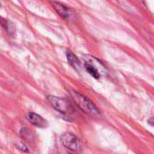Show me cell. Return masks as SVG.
<instances>
[{
    "instance_id": "ba28073f",
    "label": "cell",
    "mask_w": 154,
    "mask_h": 154,
    "mask_svg": "<svg viewBox=\"0 0 154 154\" xmlns=\"http://www.w3.org/2000/svg\"><path fill=\"white\" fill-rule=\"evenodd\" d=\"M20 134H21L22 138L25 141H32L34 138L32 136V132H31L27 128H22L20 131Z\"/></svg>"
},
{
    "instance_id": "52a82bcc",
    "label": "cell",
    "mask_w": 154,
    "mask_h": 154,
    "mask_svg": "<svg viewBox=\"0 0 154 154\" xmlns=\"http://www.w3.org/2000/svg\"><path fill=\"white\" fill-rule=\"evenodd\" d=\"M66 57H67V60L69 61V63L76 69L79 70L80 68H81V64H80V61L78 59L77 56H75L73 54V52H71L70 51H66Z\"/></svg>"
},
{
    "instance_id": "3957f363",
    "label": "cell",
    "mask_w": 154,
    "mask_h": 154,
    "mask_svg": "<svg viewBox=\"0 0 154 154\" xmlns=\"http://www.w3.org/2000/svg\"><path fill=\"white\" fill-rule=\"evenodd\" d=\"M47 100L51 104V106L54 109L59 111L60 113L69 114L73 110L71 105L68 102V100H66L64 98H60V97H54V96H48Z\"/></svg>"
},
{
    "instance_id": "7a4b0ae2",
    "label": "cell",
    "mask_w": 154,
    "mask_h": 154,
    "mask_svg": "<svg viewBox=\"0 0 154 154\" xmlns=\"http://www.w3.org/2000/svg\"><path fill=\"white\" fill-rule=\"evenodd\" d=\"M85 68L87 71L95 79H99L102 75V72L105 71L104 65L97 59L93 57H88V59H85Z\"/></svg>"
},
{
    "instance_id": "6da1fadb",
    "label": "cell",
    "mask_w": 154,
    "mask_h": 154,
    "mask_svg": "<svg viewBox=\"0 0 154 154\" xmlns=\"http://www.w3.org/2000/svg\"><path fill=\"white\" fill-rule=\"evenodd\" d=\"M69 94L77 106H79V108L84 113L95 117L100 116V111L98 110V108L94 105L91 100H89L84 95L74 90H69Z\"/></svg>"
},
{
    "instance_id": "8992f818",
    "label": "cell",
    "mask_w": 154,
    "mask_h": 154,
    "mask_svg": "<svg viewBox=\"0 0 154 154\" xmlns=\"http://www.w3.org/2000/svg\"><path fill=\"white\" fill-rule=\"evenodd\" d=\"M51 5L53 6L55 11L59 14V15H60L62 18L67 19L69 16V9L65 5H63L62 4L58 3V2H51Z\"/></svg>"
},
{
    "instance_id": "5b68a950",
    "label": "cell",
    "mask_w": 154,
    "mask_h": 154,
    "mask_svg": "<svg viewBox=\"0 0 154 154\" xmlns=\"http://www.w3.org/2000/svg\"><path fill=\"white\" fill-rule=\"evenodd\" d=\"M27 120L33 125L37 126V127H41V128H44L47 127L48 124L47 122L39 115L35 114V113H29L27 115Z\"/></svg>"
},
{
    "instance_id": "277c9868",
    "label": "cell",
    "mask_w": 154,
    "mask_h": 154,
    "mask_svg": "<svg viewBox=\"0 0 154 154\" xmlns=\"http://www.w3.org/2000/svg\"><path fill=\"white\" fill-rule=\"evenodd\" d=\"M60 141L62 144L69 150L72 152H79L82 145L79 139L70 133H65L61 135Z\"/></svg>"
}]
</instances>
